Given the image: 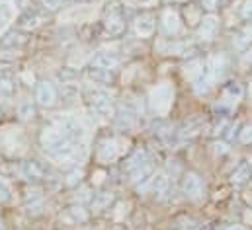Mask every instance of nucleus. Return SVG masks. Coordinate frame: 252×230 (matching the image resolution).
I'll use <instances>...</instances> for the list:
<instances>
[{
    "label": "nucleus",
    "instance_id": "1",
    "mask_svg": "<svg viewBox=\"0 0 252 230\" xmlns=\"http://www.w3.org/2000/svg\"><path fill=\"white\" fill-rule=\"evenodd\" d=\"M172 104H174V88L168 82L157 84L151 90V94H149V106H151L153 114L166 115L170 112Z\"/></svg>",
    "mask_w": 252,
    "mask_h": 230
},
{
    "label": "nucleus",
    "instance_id": "2",
    "mask_svg": "<svg viewBox=\"0 0 252 230\" xmlns=\"http://www.w3.org/2000/svg\"><path fill=\"white\" fill-rule=\"evenodd\" d=\"M86 104H88V108H90L92 114L102 117V119L114 115V102H112V96H110L106 90L98 88V86H94V88H90V90L86 92Z\"/></svg>",
    "mask_w": 252,
    "mask_h": 230
},
{
    "label": "nucleus",
    "instance_id": "3",
    "mask_svg": "<svg viewBox=\"0 0 252 230\" xmlns=\"http://www.w3.org/2000/svg\"><path fill=\"white\" fill-rule=\"evenodd\" d=\"M215 80H217V74H215V70H213L211 60H209V58H207V60H201L199 68H197V70H195V74L191 76L193 92H195L197 96L207 94V92L213 88Z\"/></svg>",
    "mask_w": 252,
    "mask_h": 230
},
{
    "label": "nucleus",
    "instance_id": "4",
    "mask_svg": "<svg viewBox=\"0 0 252 230\" xmlns=\"http://www.w3.org/2000/svg\"><path fill=\"white\" fill-rule=\"evenodd\" d=\"M33 102L39 106V108H53L57 106L59 102V92H57V86L49 80H37L35 84V92H33Z\"/></svg>",
    "mask_w": 252,
    "mask_h": 230
},
{
    "label": "nucleus",
    "instance_id": "5",
    "mask_svg": "<svg viewBox=\"0 0 252 230\" xmlns=\"http://www.w3.org/2000/svg\"><path fill=\"white\" fill-rule=\"evenodd\" d=\"M122 150H120V141L116 137H106L100 139L96 144V160L100 164H112L120 158Z\"/></svg>",
    "mask_w": 252,
    "mask_h": 230
},
{
    "label": "nucleus",
    "instance_id": "6",
    "mask_svg": "<svg viewBox=\"0 0 252 230\" xmlns=\"http://www.w3.org/2000/svg\"><path fill=\"white\" fill-rule=\"evenodd\" d=\"M182 193L191 201H199L203 197V181L195 172L184 173V177H182Z\"/></svg>",
    "mask_w": 252,
    "mask_h": 230
},
{
    "label": "nucleus",
    "instance_id": "7",
    "mask_svg": "<svg viewBox=\"0 0 252 230\" xmlns=\"http://www.w3.org/2000/svg\"><path fill=\"white\" fill-rule=\"evenodd\" d=\"M160 26H162V31L166 35H178L182 31V18L178 14V10L174 8H164L160 12Z\"/></svg>",
    "mask_w": 252,
    "mask_h": 230
},
{
    "label": "nucleus",
    "instance_id": "8",
    "mask_svg": "<svg viewBox=\"0 0 252 230\" xmlns=\"http://www.w3.org/2000/svg\"><path fill=\"white\" fill-rule=\"evenodd\" d=\"M120 64H122V57H120L118 53H112V51L96 53L94 57L90 58V68H98V70L114 72Z\"/></svg>",
    "mask_w": 252,
    "mask_h": 230
},
{
    "label": "nucleus",
    "instance_id": "9",
    "mask_svg": "<svg viewBox=\"0 0 252 230\" xmlns=\"http://www.w3.org/2000/svg\"><path fill=\"white\" fill-rule=\"evenodd\" d=\"M157 29V18L151 12H143L139 16H135L133 20V31L139 37H153Z\"/></svg>",
    "mask_w": 252,
    "mask_h": 230
},
{
    "label": "nucleus",
    "instance_id": "10",
    "mask_svg": "<svg viewBox=\"0 0 252 230\" xmlns=\"http://www.w3.org/2000/svg\"><path fill=\"white\" fill-rule=\"evenodd\" d=\"M219 31V18L215 14H207L199 20V28H197V37L201 41H213L215 35Z\"/></svg>",
    "mask_w": 252,
    "mask_h": 230
},
{
    "label": "nucleus",
    "instance_id": "11",
    "mask_svg": "<svg viewBox=\"0 0 252 230\" xmlns=\"http://www.w3.org/2000/svg\"><path fill=\"white\" fill-rule=\"evenodd\" d=\"M20 175L26 177V179H30V181H39V179H45L49 175V172H47V168L41 162H37V160H26V162L20 164Z\"/></svg>",
    "mask_w": 252,
    "mask_h": 230
},
{
    "label": "nucleus",
    "instance_id": "12",
    "mask_svg": "<svg viewBox=\"0 0 252 230\" xmlns=\"http://www.w3.org/2000/svg\"><path fill=\"white\" fill-rule=\"evenodd\" d=\"M157 47L162 55H189V51H193V47L186 41H172V39H160Z\"/></svg>",
    "mask_w": 252,
    "mask_h": 230
},
{
    "label": "nucleus",
    "instance_id": "13",
    "mask_svg": "<svg viewBox=\"0 0 252 230\" xmlns=\"http://www.w3.org/2000/svg\"><path fill=\"white\" fill-rule=\"evenodd\" d=\"M16 18V4L14 0H0V35L8 31Z\"/></svg>",
    "mask_w": 252,
    "mask_h": 230
},
{
    "label": "nucleus",
    "instance_id": "14",
    "mask_svg": "<svg viewBox=\"0 0 252 230\" xmlns=\"http://www.w3.org/2000/svg\"><path fill=\"white\" fill-rule=\"evenodd\" d=\"M104 28H106V31H108L110 35H114V37L122 35V33L126 31V20H124L122 12H118V10L110 12V14L106 16V20H104Z\"/></svg>",
    "mask_w": 252,
    "mask_h": 230
},
{
    "label": "nucleus",
    "instance_id": "15",
    "mask_svg": "<svg viewBox=\"0 0 252 230\" xmlns=\"http://www.w3.org/2000/svg\"><path fill=\"white\" fill-rule=\"evenodd\" d=\"M147 183H149L151 193H153L157 199L164 197V195H166V191H168V175H166L164 172L153 173V175H151V179H149Z\"/></svg>",
    "mask_w": 252,
    "mask_h": 230
},
{
    "label": "nucleus",
    "instance_id": "16",
    "mask_svg": "<svg viewBox=\"0 0 252 230\" xmlns=\"http://www.w3.org/2000/svg\"><path fill=\"white\" fill-rule=\"evenodd\" d=\"M41 24H43V16H41L39 12H32V10H26V12L20 16V20H18L20 29H26V31H33V29H37Z\"/></svg>",
    "mask_w": 252,
    "mask_h": 230
},
{
    "label": "nucleus",
    "instance_id": "17",
    "mask_svg": "<svg viewBox=\"0 0 252 230\" xmlns=\"http://www.w3.org/2000/svg\"><path fill=\"white\" fill-rule=\"evenodd\" d=\"M243 96H245V88L241 82H229L223 86V98L221 100L229 102L231 106H237L243 100Z\"/></svg>",
    "mask_w": 252,
    "mask_h": 230
},
{
    "label": "nucleus",
    "instance_id": "18",
    "mask_svg": "<svg viewBox=\"0 0 252 230\" xmlns=\"http://www.w3.org/2000/svg\"><path fill=\"white\" fill-rule=\"evenodd\" d=\"M131 175V181L133 183H147L149 179H151V175H153V164H151V160H147L145 164H141L139 168H135L133 172H129Z\"/></svg>",
    "mask_w": 252,
    "mask_h": 230
},
{
    "label": "nucleus",
    "instance_id": "19",
    "mask_svg": "<svg viewBox=\"0 0 252 230\" xmlns=\"http://www.w3.org/2000/svg\"><path fill=\"white\" fill-rule=\"evenodd\" d=\"M112 201H114V193H112V191L96 193V195L92 197V211L100 213V211H104V209H110Z\"/></svg>",
    "mask_w": 252,
    "mask_h": 230
},
{
    "label": "nucleus",
    "instance_id": "20",
    "mask_svg": "<svg viewBox=\"0 0 252 230\" xmlns=\"http://www.w3.org/2000/svg\"><path fill=\"white\" fill-rule=\"evenodd\" d=\"M88 78L94 82V86H110L112 84V72L108 70H98V68H88Z\"/></svg>",
    "mask_w": 252,
    "mask_h": 230
},
{
    "label": "nucleus",
    "instance_id": "21",
    "mask_svg": "<svg viewBox=\"0 0 252 230\" xmlns=\"http://www.w3.org/2000/svg\"><path fill=\"white\" fill-rule=\"evenodd\" d=\"M16 94V82L10 76H0V100H12Z\"/></svg>",
    "mask_w": 252,
    "mask_h": 230
},
{
    "label": "nucleus",
    "instance_id": "22",
    "mask_svg": "<svg viewBox=\"0 0 252 230\" xmlns=\"http://www.w3.org/2000/svg\"><path fill=\"white\" fill-rule=\"evenodd\" d=\"M18 115L24 121H32L35 117V106H33V102L32 100H22L18 104Z\"/></svg>",
    "mask_w": 252,
    "mask_h": 230
},
{
    "label": "nucleus",
    "instance_id": "23",
    "mask_svg": "<svg viewBox=\"0 0 252 230\" xmlns=\"http://www.w3.org/2000/svg\"><path fill=\"white\" fill-rule=\"evenodd\" d=\"M249 177H252L251 168H249V162H243V164H239V166H237V170L233 172L231 181H233V183H237V185H241V183L249 181Z\"/></svg>",
    "mask_w": 252,
    "mask_h": 230
},
{
    "label": "nucleus",
    "instance_id": "24",
    "mask_svg": "<svg viewBox=\"0 0 252 230\" xmlns=\"http://www.w3.org/2000/svg\"><path fill=\"white\" fill-rule=\"evenodd\" d=\"M149 158H147V154L143 152V150H137V152H133L129 158L126 160V172H133L135 168H139L141 164H145Z\"/></svg>",
    "mask_w": 252,
    "mask_h": 230
},
{
    "label": "nucleus",
    "instance_id": "25",
    "mask_svg": "<svg viewBox=\"0 0 252 230\" xmlns=\"http://www.w3.org/2000/svg\"><path fill=\"white\" fill-rule=\"evenodd\" d=\"M174 225L180 230H201V223L191 219V217H180V219H176Z\"/></svg>",
    "mask_w": 252,
    "mask_h": 230
},
{
    "label": "nucleus",
    "instance_id": "26",
    "mask_svg": "<svg viewBox=\"0 0 252 230\" xmlns=\"http://www.w3.org/2000/svg\"><path fill=\"white\" fill-rule=\"evenodd\" d=\"M26 43V39L22 37V35H18V33H10L4 41H2V45L4 47H8V49H14L16 51V47H22Z\"/></svg>",
    "mask_w": 252,
    "mask_h": 230
},
{
    "label": "nucleus",
    "instance_id": "27",
    "mask_svg": "<svg viewBox=\"0 0 252 230\" xmlns=\"http://www.w3.org/2000/svg\"><path fill=\"white\" fill-rule=\"evenodd\" d=\"M118 119H120V123H122V125L131 127V125L135 123V119H137V112H135L133 108H129V106H127L126 110L120 114V117H118Z\"/></svg>",
    "mask_w": 252,
    "mask_h": 230
},
{
    "label": "nucleus",
    "instance_id": "28",
    "mask_svg": "<svg viewBox=\"0 0 252 230\" xmlns=\"http://www.w3.org/2000/svg\"><path fill=\"white\" fill-rule=\"evenodd\" d=\"M239 143L241 144H252V121L241 127V131H239Z\"/></svg>",
    "mask_w": 252,
    "mask_h": 230
},
{
    "label": "nucleus",
    "instance_id": "29",
    "mask_svg": "<svg viewBox=\"0 0 252 230\" xmlns=\"http://www.w3.org/2000/svg\"><path fill=\"white\" fill-rule=\"evenodd\" d=\"M12 199V187L8 183V179H4L0 175V203H8Z\"/></svg>",
    "mask_w": 252,
    "mask_h": 230
},
{
    "label": "nucleus",
    "instance_id": "30",
    "mask_svg": "<svg viewBox=\"0 0 252 230\" xmlns=\"http://www.w3.org/2000/svg\"><path fill=\"white\" fill-rule=\"evenodd\" d=\"M64 6V0H41V8L45 12H57Z\"/></svg>",
    "mask_w": 252,
    "mask_h": 230
},
{
    "label": "nucleus",
    "instance_id": "31",
    "mask_svg": "<svg viewBox=\"0 0 252 230\" xmlns=\"http://www.w3.org/2000/svg\"><path fill=\"white\" fill-rule=\"evenodd\" d=\"M80 179H82V170L74 166V168H72V170L68 172L66 183H68V185H78V183H80Z\"/></svg>",
    "mask_w": 252,
    "mask_h": 230
},
{
    "label": "nucleus",
    "instance_id": "32",
    "mask_svg": "<svg viewBox=\"0 0 252 230\" xmlns=\"http://www.w3.org/2000/svg\"><path fill=\"white\" fill-rule=\"evenodd\" d=\"M241 18L247 20V22H252V0H245L243 6H241Z\"/></svg>",
    "mask_w": 252,
    "mask_h": 230
},
{
    "label": "nucleus",
    "instance_id": "33",
    "mask_svg": "<svg viewBox=\"0 0 252 230\" xmlns=\"http://www.w3.org/2000/svg\"><path fill=\"white\" fill-rule=\"evenodd\" d=\"M70 215H72V219L78 221V223H84V221L88 219V215L84 213L82 207H70Z\"/></svg>",
    "mask_w": 252,
    "mask_h": 230
},
{
    "label": "nucleus",
    "instance_id": "34",
    "mask_svg": "<svg viewBox=\"0 0 252 230\" xmlns=\"http://www.w3.org/2000/svg\"><path fill=\"white\" fill-rule=\"evenodd\" d=\"M213 150H215L217 154H225V152H229V146H227V143H223V141H215V143H213Z\"/></svg>",
    "mask_w": 252,
    "mask_h": 230
},
{
    "label": "nucleus",
    "instance_id": "35",
    "mask_svg": "<svg viewBox=\"0 0 252 230\" xmlns=\"http://www.w3.org/2000/svg\"><path fill=\"white\" fill-rule=\"evenodd\" d=\"M217 230H247L243 225H225V227H221V229Z\"/></svg>",
    "mask_w": 252,
    "mask_h": 230
},
{
    "label": "nucleus",
    "instance_id": "36",
    "mask_svg": "<svg viewBox=\"0 0 252 230\" xmlns=\"http://www.w3.org/2000/svg\"><path fill=\"white\" fill-rule=\"evenodd\" d=\"M215 4H217V0H203V6H205L207 10H213Z\"/></svg>",
    "mask_w": 252,
    "mask_h": 230
},
{
    "label": "nucleus",
    "instance_id": "37",
    "mask_svg": "<svg viewBox=\"0 0 252 230\" xmlns=\"http://www.w3.org/2000/svg\"><path fill=\"white\" fill-rule=\"evenodd\" d=\"M166 2H172V4H178V2H186V0H166Z\"/></svg>",
    "mask_w": 252,
    "mask_h": 230
},
{
    "label": "nucleus",
    "instance_id": "38",
    "mask_svg": "<svg viewBox=\"0 0 252 230\" xmlns=\"http://www.w3.org/2000/svg\"><path fill=\"white\" fill-rule=\"evenodd\" d=\"M131 2H135V4H145L147 0H131Z\"/></svg>",
    "mask_w": 252,
    "mask_h": 230
},
{
    "label": "nucleus",
    "instance_id": "39",
    "mask_svg": "<svg viewBox=\"0 0 252 230\" xmlns=\"http://www.w3.org/2000/svg\"><path fill=\"white\" fill-rule=\"evenodd\" d=\"M249 94H251V98H252V80H251V84H249Z\"/></svg>",
    "mask_w": 252,
    "mask_h": 230
},
{
    "label": "nucleus",
    "instance_id": "40",
    "mask_svg": "<svg viewBox=\"0 0 252 230\" xmlns=\"http://www.w3.org/2000/svg\"><path fill=\"white\" fill-rule=\"evenodd\" d=\"M249 168H251V175H252V158L249 160Z\"/></svg>",
    "mask_w": 252,
    "mask_h": 230
},
{
    "label": "nucleus",
    "instance_id": "41",
    "mask_svg": "<svg viewBox=\"0 0 252 230\" xmlns=\"http://www.w3.org/2000/svg\"><path fill=\"white\" fill-rule=\"evenodd\" d=\"M0 230H6V229H4V223H2V219H0Z\"/></svg>",
    "mask_w": 252,
    "mask_h": 230
}]
</instances>
